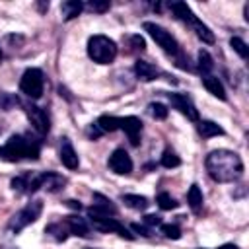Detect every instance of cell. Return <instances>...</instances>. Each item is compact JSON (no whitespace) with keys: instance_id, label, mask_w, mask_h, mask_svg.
I'll list each match as a JSON object with an SVG mask.
<instances>
[{"instance_id":"18","label":"cell","mask_w":249,"mask_h":249,"mask_svg":"<svg viewBox=\"0 0 249 249\" xmlns=\"http://www.w3.org/2000/svg\"><path fill=\"white\" fill-rule=\"evenodd\" d=\"M187 202H189V206H191V210L195 212V214H198L200 210H202V191H200V187L195 183V185H191V189H189V193H187Z\"/></svg>"},{"instance_id":"31","label":"cell","mask_w":249,"mask_h":249,"mask_svg":"<svg viewBox=\"0 0 249 249\" xmlns=\"http://www.w3.org/2000/svg\"><path fill=\"white\" fill-rule=\"evenodd\" d=\"M148 109H150V115L154 117V119H165L167 117V107L163 105V103H150L148 105Z\"/></svg>"},{"instance_id":"11","label":"cell","mask_w":249,"mask_h":249,"mask_svg":"<svg viewBox=\"0 0 249 249\" xmlns=\"http://www.w3.org/2000/svg\"><path fill=\"white\" fill-rule=\"evenodd\" d=\"M107 163H109V169L113 173H117V175H126V173L132 171V160H130V156L123 148L113 150V154L109 156Z\"/></svg>"},{"instance_id":"2","label":"cell","mask_w":249,"mask_h":249,"mask_svg":"<svg viewBox=\"0 0 249 249\" xmlns=\"http://www.w3.org/2000/svg\"><path fill=\"white\" fill-rule=\"evenodd\" d=\"M37 158H39V142L25 134L10 136V140L0 148V160H6V161L37 160Z\"/></svg>"},{"instance_id":"35","label":"cell","mask_w":249,"mask_h":249,"mask_svg":"<svg viewBox=\"0 0 249 249\" xmlns=\"http://www.w3.org/2000/svg\"><path fill=\"white\" fill-rule=\"evenodd\" d=\"M132 230H134V231H138L140 235H146V237L150 235V230H148L144 224H142V226H140V224H132Z\"/></svg>"},{"instance_id":"30","label":"cell","mask_w":249,"mask_h":249,"mask_svg":"<svg viewBox=\"0 0 249 249\" xmlns=\"http://www.w3.org/2000/svg\"><path fill=\"white\" fill-rule=\"evenodd\" d=\"M126 41H128L132 53H142V51L146 49V43H144V39H142L140 35H128Z\"/></svg>"},{"instance_id":"26","label":"cell","mask_w":249,"mask_h":249,"mask_svg":"<svg viewBox=\"0 0 249 249\" xmlns=\"http://www.w3.org/2000/svg\"><path fill=\"white\" fill-rule=\"evenodd\" d=\"M156 202H158V206L161 210H173V208H177V200L169 193H160L156 196Z\"/></svg>"},{"instance_id":"9","label":"cell","mask_w":249,"mask_h":249,"mask_svg":"<svg viewBox=\"0 0 249 249\" xmlns=\"http://www.w3.org/2000/svg\"><path fill=\"white\" fill-rule=\"evenodd\" d=\"M25 115H27L31 126H33V130H35L39 136H45V134L49 132V126H51V124H49V117H47V113H45L41 107L29 103V105H25Z\"/></svg>"},{"instance_id":"33","label":"cell","mask_w":249,"mask_h":249,"mask_svg":"<svg viewBox=\"0 0 249 249\" xmlns=\"http://www.w3.org/2000/svg\"><path fill=\"white\" fill-rule=\"evenodd\" d=\"M88 8L89 10H93V12H105V10H109V2H89L88 4Z\"/></svg>"},{"instance_id":"24","label":"cell","mask_w":249,"mask_h":249,"mask_svg":"<svg viewBox=\"0 0 249 249\" xmlns=\"http://www.w3.org/2000/svg\"><path fill=\"white\" fill-rule=\"evenodd\" d=\"M95 124L99 126L101 132H113V130L119 128V117H113V115H101V117L95 121Z\"/></svg>"},{"instance_id":"29","label":"cell","mask_w":249,"mask_h":249,"mask_svg":"<svg viewBox=\"0 0 249 249\" xmlns=\"http://www.w3.org/2000/svg\"><path fill=\"white\" fill-rule=\"evenodd\" d=\"M230 45H231V49L245 60L247 58V54H249V51H247V45H245V41L243 39H239V37H231L230 39Z\"/></svg>"},{"instance_id":"25","label":"cell","mask_w":249,"mask_h":249,"mask_svg":"<svg viewBox=\"0 0 249 249\" xmlns=\"http://www.w3.org/2000/svg\"><path fill=\"white\" fill-rule=\"evenodd\" d=\"M198 70H200V74L202 76H208V72L214 68V60H212V56H210V53L208 51H198Z\"/></svg>"},{"instance_id":"15","label":"cell","mask_w":249,"mask_h":249,"mask_svg":"<svg viewBox=\"0 0 249 249\" xmlns=\"http://www.w3.org/2000/svg\"><path fill=\"white\" fill-rule=\"evenodd\" d=\"M64 226H66L70 235H78V237L89 235V224L84 218H80V216H68L64 220Z\"/></svg>"},{"instance_id":"20","label":"cell","mask_w":249,"mask_h":249,"mask_svg":"<svg viewBox=\"0 0 249 249\" xmlns=\"http://www.w3.org/2000/svg\"><path fill=\"white\" fill-rule=\"evenodd\" d=\"M198 134L202 138H212V136L224 134V128L220 124H216L214 121H200L198 123Z\"/></svg>"},{"instance_id":"16","label":"cell","mask_w":249,"mask_h":249,"mask_svg":"<svg viewBox=\"0 0 249 249\" xmlns=\"http://www.w3.org/2000/svg\"><path fill=\"white\" fill-rule=\"evenodd\" d=\"M134 72H136V76H138L140 80H144V82H152V80H156V78L160 76V70H158L152 62L140 60V58L134 62Z\"/></svg>"},{"instance_id":"28","label":"cell","mask_w":249,"mask_h":249,"mask_svg":"<svg viewBox=\"0 0 249 249\" xmlns=\"http://www.w3.org/2000/svg\"><path fill=\"white\" fill-rule=\"evenodd\" d=\"M181 163V160H179V156L173 152V150H165L163 154H161V165L163 167H177Z\"/></svg>"},{"instance_id":"32","label":"cell","mask_w":249,"mask_h":249,"mask_svg":"<svg viewBox=\"0 0 249 249\" xmlns=\"http://www.w3.org/2000/svg\"><path fill=\"white\" fill-rule=\"evenodd\" d=\"M160 230H161V233H163L165 237H169V239H179V237H181V230H179L175 224H161Z\"/></svg>"},{"instance_id":"5","label":"cell","mask_w":249,"mask_h":249,"mask_svg":"<svg viewBox=\"0 0 249 249\" xmlns=\"http://www.w3.org/2000/svg\"><path fill=\"white\" fill-rule=\"evenodd\" d=\"M169 8L173 10V14H175L181 21H185L187 25H191V27H193V31L196 33V37H198V39H202L204 43H214V33L210 31V27H208V25H204V23H202L195 14H193V10H191L185 2H173Z\"/></svg>"},{"instance_id":"19","label":"cell","mask_w":249,"mask_h":249,"mask_svg":"<svg viewBox=\"0 0 249 249\" xmlns=\"http://www.w3.org/2000/svg\"><path fill=\"white\" fill-rule=\"evenodd\" d=\"M82 10H84V4L78 2V0H68V2H62V6H60V12H62V16H64L66 21L78 18Z\"/></svg>"},{"instance_id":"7","label":"cell","mask_w":249,"mask_h":249,"mask_svg":"<svg viewBox=\"0 0 249 249\" xmlns=\"http://www.w3.org/2000/svg\"><path fill=\"white\" fill-rule=\"evenodd\" d=\"M43 88H45V78H43V72L39 68H27L23 74H21V80H19V89L31 97V99H39L41 93H43Z\"/></svg>"},{"instance_id":"34","label":"cell","mask_w":249,"mask_h":249,"mask_svg":"<svg viewBox=\"0 0 249 249\" xmlns=\"http://www.w3.org/2000/svg\"><path fill=\"white\" fill-rule=\"evenodd\" d=\"M144 226H161V218L156 214H148L144 216Z\"/></svg>"},{"instance_id":"10","label":"cell","mask_w":249,"mask_h":249,"mask_svg":"<svg viewBox=\"0 0 249 249\" xmlns=\"http://www.w3.org/2000/svg\"><path fill=\"white\" fill-rule=\"evenodd\" d=\"M167 97H169V103L181 115H185L189 121H198V111H196V107H195V103L189 95H185V93H167Z\"/></svg>"},{"instance_id":"4","label":"cell","mask_w":249,"mask_h":249,"mask_svg":"<svg viewBox=\"0 0 249 249\" xmlns=\"http://www.w3.org/2000/svg\"><path fill=\"white\" fill-rule=\"evenodd\" d=\"M88 56L97 64H109L117 56V43L105 35H91L88 39Z\"/></svg>"},{"instance_id":"21","label":"cell","mask_w":249,"mask_h":249,"mask_svg":"<svg viewBox=\"0 0 249 249\" xmlns=\"http://www.w3.org/2000/svg\"><path fill=\"white\" fill-rule=\"evenodd\" d=\"M64 183H66L64 177H60V175H56V173H51V171H45L43 189H47V191H51V193H56V191H60V189L64 187Z\"/></svg>"},{"instance_id":"17","label":"cell","mask_w":249,"mask_h":249,"mask_svg":"<svg viewBox=\"0 0 249 249\" xmlns=\"http://www.w3.org/2000/svg\"><path fill=\"white\" fill-rule=\"evenodd\" d=\"M202 86L218 99H226V89H224V84L216 78V76H202Z\"/></svg>"},{"instance_id":"38","label":"cell","mask_w":249,"mask_h":249,"mask_svg":"<svg viewBox=\"0 0 249 249\" xmlns=\"http://www.w3.org/2000/svg\"><path fill=\"white\" fill-rule=\"evenodd\" d=\"M84 249H91V247H84Z\"/></svg>"},{"instance_id":"12","label":"cell","mask_w":249,"mask_h":249,"mask_svg":"<svg viewBox=\"0 0 249 249\" xmlns=\"http://www.w3.org/2000/svg\"><path fill=\"white\" fill-rule=\"evenodd\" d=\"M119 128L126 132L128 140L132 146H138V140H140V132H142V123L138 117H119Z\"/></svg>"},{"instance_id":"37","label":"cell","mask_w":249,"mask_h":249,"mask_svg":"<svg viewBox=\"0 0 249 249\" xmlns=\"http://www.w3.org/2000/svg\"><path fill=\"white\" fill-rule=\"evenodd\" d=\"M0 60H2V49H0Z\"/></svg>"},{"instance_id":"36","label":"cell","mask_w":249,"mask_h":249,"mask_svg":"<svg viewBox=\"0 0 249 249\" xmlns=\"http://www.w3.org/2000/svg\"><path fill=\"white\" fill-rule=\"evenodd\" d=\"M216 249H239L237 245H233V243H226V245H222V247H216Z\"/></svg>"},{"instance_id":"6","label":"cell","mask_w":249,"mask_h":249,"mask_svg":"<svg viewBox=\"0 0 249 249\" xmlns=\"http://www.w3.org/2000/svg\"><path fill=\"white\" fill-rule=\"evenodd\" d=\"M41 212H43V200H39V198L29 200L21 210H18V212L10 218V222H8V231H12V233L21 231V230L27 228L29 224H33V222L41 216Z\"/></svg>"},{"instance_id":"1","label":"cell","mask_w":249,"mask_h":249,"mask_svg":"<svg viewBox=\"0 0 249 249\" xmlns=\"http://www.w3.org/2000/svg\"><path fill=\"white\" fill-rule=\"evenodd\" d=\"M206 171L208 175L218 183H230L241 177L243 173V161L241 158L231 150H212L206 156Z\"/></svg>"},{"instance_id":"8","label":"cell","mask_w":249,"mask_h":249,"mask_svg":"<svg viewBox=\"0 0 249 249\" xmlns=\"http://www.w3.org/2000/svg\"><path fill=\"white\" fill-rule=\"evenodd\" d=\"M89 224L93 226V230L103 231V233H117L121 237L132 239V233L113 216H97V214H89Z\"/></svg>"},{"instance_id":"27","label":"cell","mask_w":249,"mask_h":249,"mask_svg":"<svg viewBox=\"0 0 249 249\" xmlns=\"http://www.w3.org/2000/svg\"><path fill=\"white\" fill-rule=\"evenodd\" d=\"M16 105H19V99H18L16 95H12V93H8V91H0V109H2V111H10V109H14Z\"/></svg>"},{"instance_id":"22","label":"cell","mask_w":249,"mask_h":249,"mask_svg":"<svg viewBox=\"0 0 249 249\" xmlns=\"http://www.w3.org/2000/svg\"><path fill=\"white\" fill-rule=\"evenodd\" d=\"M121 198H123V202H124L128 208H132V210H146L148 204H150L148 198L142 196V195H123Z\"/></svg>"},{"instance_id":"13","label":"cell","mask_w":249,"mask_h":249,"mask_svg":"<svg viewBox=\"0 0 249 249\" xmlns=\"http://www.w3.org/2000/svg\"><path fill=\"white\" fill-rule=\"evenodd\" d=\"M60 161L68 169H78V165H80L78 154H76V150L68 138H62V142H60Z\"/></svg>"},{"instance_id":"14","label":"cell","mask_w":249,"mask_h":249,"mask_svg":"<svg viewBox=\"0 0 249 249\" xmlns=\"http://www.w3.org/2000/svg\"><path fill=\"white\" fill-rule=\"evenodd\" d=\"M93 200H95V202L91 204L89 214H97V216H115V214H117L115 204H113L109 198H105L103 195L95 193V195H93Z\"/></svg>"},{"instance_id":"23","label":"cell","mask_w":249,"mask_h":249,"mask_svg":"<svg viewBox=\"0 0 249 249\" xmlns=\"http://www.w3.org/2000/svg\"><path fill=\"white\" fill-rule=\"evenodd\" d=\"M45 233H47L49 237H53L54 241H64V239L70 235L68 230H66V226H64V222H56V224L47 226V228H45Z\"/></svg>"},{"instance_id":"3","label":"cell","mask_w":249,"mask_h":249,"mask_svg":"<svg viewBox=\"0 0 249 249\" xmlns=\"http://www.w3.org/2000/svg\"><path fill=\"white\" fill-rule=\"evenodd\" d=\"M144 31H148V35L158 43V47H161L163 53H167L169 56L175 58V64H177L179 68H185V70L189 68V58L183 54L179 43L175 41V37H173L165 27H161V25H158V23H154V21H146V23H144Z\"/></svg>"}]
</instances>
